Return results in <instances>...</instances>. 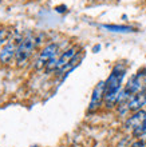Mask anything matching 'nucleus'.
I'll return each instance as SVG.
<instances>
[{"instance_id": "obj_10", "label": "nucleus", "mask_w": 146, "mask_h": 147, "mask_svg": "<svg viewBox=\"0 0 146 147\" xmlns=\"http://www.w3.org/2000/svg\"><path fill=\"white\" fill-rule=\"evenodd\" d=\"M10 38H11V31H10V30H5V28L0 30V48L4 46H7L8 43L11 42Z\"/></svg>"}, {"instance_id": "obj_7", "label": "nucleus", "mask_w": 146, "mask_h": 147, "mask_svg": "<svg viewBox=\"0 0 146 147\" xmlns=\"http://www.w3.org/2000/svg\"><path fill=\"white\" fill-rule=\"evenodd\" d=\"M126 106V111H139L143 109V106H146V91L145 92H139L135 95H131L129 98V100L125 103Z\"/></svg>"}, {"instance_id": "obj_1", "label": "nucleus", "mask_w": 146, "mask_h": 147, "mask_svg": "<svg viewBox=\"0 0 146 147\" xmlns=\"http://www.w3.org/2000/svg\"><path fill=\"white\" fill-rule=\"evenodd\" d=\"M125 74H126V67L123 64H117L113 68L109 78L105 80L103 102L107 109L118 105V98H119V92H121V86H122V80Z\"/></svg>"}, {"instance_id": "obj_4", "label": "nucleus", "mask_w": 146, "mask_h": 147, "mask_svg": "<svg viewBox=\"0 0 146 147\" xmlns=\"http://www.w3.org/2000/svg\"><path fill=\"white\" fill-rule=\"evenodd\" d=\"M123 94L127 98H130L131 95L139 92H145L146 91V70H139L127 82V84L125 86V88L122 90Z\"/></svg>"}, {"instance_id": "obj_6", "label": "nucleus", "mask_w": 146, "mask_h": 147, "mask_svg": "<svg viewBox=\"0 0 146 147\" xmlns=\"http://www.w3.org/2000/svg\"><path fill=\"white\" fill-rule=\"evenodd\" d=\"M105 99V82H99L92 90V95L88 105V112H94L101 107Z\"/></svg>"}, {"instance_id": "obj_11", "label": "nucleus", "mask_w": 146, "mask_h": 147, "mask_svg": "<svg viewBox=\"0 0 146 147\" xmlns=\"http://www.w3.org/2000/svg\"><path fill=\"white\" fill-rule=\"evenodd\" d=\"M131 147H146V142L143 139H138L131 144Z\"/></svg>"}, {"instance_id": "obj_5", "label": "nucleus", "mask_w": 146, "mask_h": 147, "mask_svg": "<svg viewBox=\"0 0 146 147\" xmlns=\"http://www.w3.org/2000/svg\"><path fill=\"white\" fill-rule=\"evenodd\" d=\"M58 51H59V46L58 44H55V43H51V44H48L47 47H44V48L42 50V52L39 54L38 59H36L35 68H36V70L46 68V67L55 59L56 54H58Z\"/></svg>"}, {"instance_id": "obj_3", "label": "nucleus", "mask_w": 146, "mask_h": 147, "mask_svg": "<svg viewBox=\"0 0 146 147\" xmlns=\"http://www.w3.org/2000/svg\"><path fill=\"white\" fill-rule=\"evenodd\" d=\"M125 127L133 131V135L137 138H142V135L146 132V111L139 110V111L133 112V115L126 120Z\"/></svg>"}, {"instance_id": "obj_8", "label": "nucleus", "mask_w": 146, "mask_h": 147, "mask_svg": "<svg viewBox=\"0 0 146 147\" xmlns=\"http://www.w3.org/2000/svg\"><path fill=\"white\" fill-rule=\"evenodd\" d=\"M16 48H18V46L12 40L8 43L7 46H4L1 52H0V62L3 64H8L12 60V58L16 55Z\"/></svg>"}, {"instance_id": "obj_12", "label": "nucleus", "mask_w": 146, "mask_h": 147, "mask_svg": "<svg viewBox=\"0 0 146 147\" xmlns=\"http://www.w3.org/2000/svg\"><path fill=\"white\" fill-rule=\"evenodd\" d=\"M35 147H36V146H35Z\"/></svg>"}, {"instance_id": "obj_9", "label": "nucleus", "mask_w": 146, "mask_h": 147, "mask_svg": "<svg viewBox=\"0 0 146 147\" xmlns=\"http://www.w3.org/2000/svg\"><path fill=\"white\" fill-rule=\"evenodd\" d=\"M101 27L111 32H133L134 31V28L129 27V26H109V24H103Z\"/></svg>"}, {"instance_id": "obj_2", "label": "nucleus", "mask_w": 146, "mask_h": 147, "mask_svg": "<svg viewBox=\"0 0 146 147\" xmlns=\"http://www.w3.org/2000/svg\"><path fill=\"white\" fill-rule=\"evenodd\" d=\"M35 46H36V38L34 35H27L24 39L20 40V43L18 44V48H16V64L18 66H23L24 63L28 60V58L31 56L32 51L35 50Z\"/></svg>"}]
</instances>
